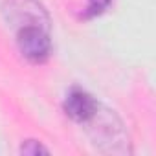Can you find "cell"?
<instances>
[{"instance_id": "cell-1", "label": "cell", "mask_w": 156, "mask_h": 156, "mask_svg": "<svg viewBox=\"0 0 156 156\" xmlns=\"http://www.w3.org/2000/svg\"><path fill=\"white\" fill-rule=\"evenodd\" d=\"M88 134L92 141L99 147L103 152H112V154H129L130 145H129V136L118 119V116L110 110H101V105L94 118L88 121Z\"/></svg>"}, {"instance_id": "cell-2", "label": "cell", "mask_w": 156, "mask_h": 156, "mask_svg": "<svg viewBox=\"0 0 156 156\" xmlns=\"http://www.w3.org/2000/svg\"><path fill=\"white\" fill-rule=\"evenodd\" d=\"M2 15L8 26H11L15 31L26 26L51 28L48 11L39 0H6L2 6Z\"/></svg>"}, {"instance_id": "cell-3", "label": "cell", "mask_w": 156, "mask_h": 156, "mask_svg": "<svg viewBox=\"0 0 156 156\" xmlns=\"http://www.w3.org/2000/svg\"><path fill=\"white\" fill-rule=\"evenodd\" d=\"M15 41L22 57L30 62H44L51 53L50 30L42 26H26L15 31Z\"/></svg>"}, {"instance_id": "cell-4", "label": "cell", "mask_w": 156, "mask_h": 156, "mask_svg": "<svg viewBox=\"0 0 156 156\" xmlns=\"http://www.w3.org/2000/svg\"><path fill=\"white\" fill-rule=\"evenodd\" d=\"M62 108H64V112H66V116L70 119H73L75 123L83 125V123H88L94 118V114L99 108V103L87 90H83L79 87H73L66 94Z\"/></svg>"}, {"instance_id": "cell-5", "label": "cell", "mask_w": 156, "mask_h": 156, "mask_svg": "<svg viewBox=\"0 0 156 156\" xmlns=\"http://www.w3.org/2000/svg\"><path fill=\"white\" fill-rule=\"evenodd\" d=\"M112 2H114V0H88V4H87V8H85L83 17H85V19L99 17V15H103V13L108 9V6H110Z\"/></svg>"}, {"instance_id": "cell-6", "label": "cell", "mask_w": 156, "mask_h": 156, "mask_svg": "<svg viewBox=\"0 0 156 156\" xmlns=\"http://www.w3.org/2000/svg\"><path fill=\"white\" fill-rule=\"evenodd\" d=\"M19 151H20V154H26V156L50 154V149H46V147H44L41 141H37V140H24Z\"/></svg>"}]
</instances>
